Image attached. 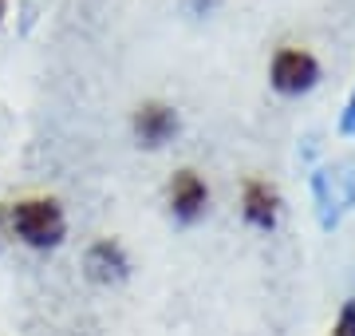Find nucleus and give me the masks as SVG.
<instances>
[{"label": "nucleus", "mask_w": 355, "mask_h": 336, "mask_svg": "<svg viewBox=\"0 0 355 336\" xmlns=\"http://www.w3.org/2000/svg\"><path fill=\"white\" fill-rule=\"evenodd\" d=\"M8 233H12L20 246L28 249H60L67 237V214H64V202L60 198H48V194H32V198H20L8 206Z\"/></svg>", "instance_id": "obj_1"}, {"label": "nucleus", "mask_w": 355, "mask_h": 336, "mask_svg": "<svg viewBox=\"0 0 355 336\" xmlns=\"http://www.w3.org/2000/svg\"><path fill=\"white\" fill-rule=\"evenodd\" d=\"M316 79H320V64L304 48H280L268 64V83L280 95H304V91L316 87Z\"/></svg>", "instance_id": "obj_2"}, {"label": "nucleus", "mask_w": 355, "mask_h": 336, "mask_svg": "<svg viewBox=\"0 0 355 336\" xmlns=\"http://www.w3.org/2000/svg\"><path fill=\"white\" fill-rule=\"evenodd\" d=\"M209 206V186L198 170H178L174 182H170V214L178 221H198Z\"/></svg>", "instance_id": "obj_3"}, {"label": "nucleus", "mask_w": 355, "mask_h": 336, "mask_svg": "<svg viewBox=\"0 0 355 336\" xmlns=\"http://www.w3.org/2000/svg\"><path fill=\"white\" fill-rule=\"evenodd\" d=\"M83 269H87V277H91L95 285H119V281H127L130 258H127V249L119 246V242L103 237V242H95V246L87 249Z\"/></svg>", "instance_id": "obj_4"}, {"label": "nucleus", "mask_w": 355, "mask_h": 336, "mask_svg": "<svg viewBox=\"0 0 355 336\" xmlns=\"http://www.w3.org/2000/svg\"><path fill=\"white\" fill-rule=\"evenodd\" d=\"M130 127H135V139H139V146H146V151H158L162 142L174 139L178 115H174V107H166V103H142L139 111H135V119H130Z\"/></svg>", "instance_id": "obj_5"}, {"label": "nucleus", "mask_w": 355, "mask_h": 336, "mask_svg": "<svg viewBox=\"0 0 355 336\" xmlns=\"http://www.w3.org/2000/svg\"><path fill=\"white\" fill-rule=\"evenodd\" d=\"M241 210H245V221H249V226L272 230V226H277L280 198L268 182H249V186H245V198H241Z\"/></svg>", "instance_id": "obj_6"}, {"label": "nucleus", "mask_w": 355, "mask_h": 336, "mask_svg": "<svg viewBox=\"0 0 355 336\" xmlns=\"http://www.w3.org/2000/svg\"><path fill=\"white\" fill-rule=\"evenodd\" d=\"M331 336H355V301H347L340 309V317L331 324Z\"/></svg>", "instance_id": "obj_7"}, {"label": "nucleus", "mask_w": 355, "mask_h": 336, "mask_svg": "<svg viewBox=\"0 0 355 336\" xmlns=\"http://www.w3.org/2000/svg\"><path fill=\"white\" fill-rule=\"evenodd\" d=\"M340 127H343V135H355V91H352V99H347V111H343Z\"/></svg>", "instance_id": "obj_8"}, {"label": "nucleus", "mask_w": 355, "mask_h": 336, "mask_svg": "<svg viewBox=\"0 0 355 336\" xmlns=\"http://www.w3.org/2000/svg\"><path fill=\"white\" fill-rule=\"evenodd\" d=\"M4 16H8V0H0V28H4Z\"/></svg>", "instance_id": "obj_9"}, {"label": "nucleus", "mask_w": 355, "mask_h": 336, "mask_svg": "<svg viewBox=\"0 0 355 336\" xmlns=\"http://www.w3.org/2000/svg\"><path fill=\"white\" fill-rule=\"evenodd\" d=\"M0 226H8V206H0Z\"/></svg>", "instance_id": "obj_10"}]
</instances>
